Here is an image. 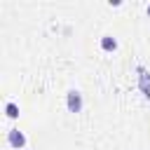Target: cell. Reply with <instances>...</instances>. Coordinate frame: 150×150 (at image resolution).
<instances>
[{
    "label": "cell",
    "mask_w": 150,
    "mask_h": 150,
    "mask_svg": "<svg viewBox=\"0 0 150 150\" xmlns=\"http://www.w3.org/2000/svg\"><path fill=\"white\" fill-rule=\"evenodd\" d=\"M66 108H68V112H73V115L82 112L84 98H82V94H80L77 89H68V91H66Z\"/></svg>",
    "instance_id": "cell-1"
},
{
    "label": "cell",
    "mask_w": 150,
    "mask_h": 150,
    "mask_svg": "<svg viewBox=\"0 0 150 150\" xmlns=\"http://www.w3.org/2000/svg\"><path fill=\"white\" fill-rule=\"evenodd\" d=\"M136 73H138V89H141L143 98L150 101V70L138 63V66H136Z\"/></svg>",
    "instance_id": "cell-2"
},
{
    "label": "cell",
    "mask_w": 150,
    "mask_h": 150,
    "mask_svg": "<svg viewBox=\"0 0 150 150\" xmlns=\"http://www.w3.org/2000/svg\"><path fill=\"white\" fill-rule=\"evenodd\" d=\"M7 143H9L14 150H26V143H28V141H26V134L14 127V129L7 131Z\"/></svg>",
    "instance_id": "cell-3"
},
{
    "label": "cell",
    "mask_w": 150,
    "mask_h": 150,
    "mask_svg": "<svg viewBox=\"0 0 150 150\" xmlns=\"http://www.w3.org/2000/svg\"><path fill=\"white\" fill-rule=\"evenodd\" d=\"M98 45H101V49H103V52H108V54H112V52H117V47H120V45H117V40H115L112 35H103Z\"/></svg>",
    "instance_id": "cell-4"
},
{
    "label": "cell",
    "mask_w": 150,
    "mask_h": 150,
    "mask_svg": "<svg viewBox=\"0 0 150 150\" xmlns=\"http://www.w3.org/2000/svg\"><path fill=\"white\" fill-rule=\"evenodd\" d=\"M5 115H7L9 120H16V117H19V103H16V101H7V103H5Z\"/></svg>",
    "instance_id": "cell-5"
},
{
    "label": "cell",
    "mask_w": 150,
    "mask_h": 150,
    "mask_svg": "<svg viewBox=\"0 0 150 150\" xmlns=\"http://www.w3.org/2000/svg\"><path fill=\"white\" fill-rule=\"evenodd\" d=\"M148 16H150V5H148Z\"/></svg>",
    "instance_id": "cell-6"
}]
</instances>
